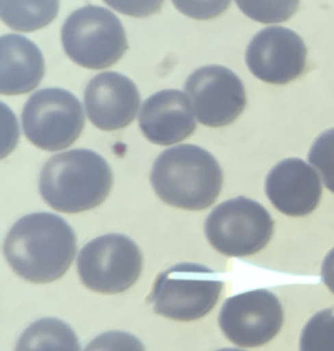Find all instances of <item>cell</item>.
<instances>
[{
	"instance_id": "6da1fadb",
	"label": "cell",
	"mask_w": 334,
	"mask_h": 351,
	"mask_svg": "<svg viewBox=\"0 0 334 351\" xmlns=\"http://www.w3.org/2000/svg\"><path fill=\"white\" fill-rule=\"evenodd\" d=\"M3 251L16 275L31 283H49L71 267L77 254V236L62 217L34 213L12 225Z\"/></svg>"
},
{
	"instance_id": "7a4b0ae2",
	"label": "cell",
	"mask_w": 334,
	"mask_h": 351,
	"mask_svg": "<svg viewBox=\"0 0 334 351\" xmlns=\"http://www.w3.org/2000/svg\"><path fill=\"white\" fill-rule=\"evenodd\" d=\"M150 178L162 202L189 211L211 207L223 185V172L216 158L194 145H179L161 153Z\"/></svg>"
},
{
	"instance_id": "3957f363",
	"label": "cell",
	"mask_w": 334,
	"mask_h": 351,
	"mask_svg": "<svg viewBox=\"0 0 334 351\" xmlns=\"http://www.w3.org/2000/svg\"><path fill=\"white\" fill-rule=\"evenodd\" d=\"M113 185L109 164L95 152L77 149L53 156L40 175V193L53 210L88 211L105 202Z\"/></svg>"
},
{
	"instance_id": "277c9868",
	"label": "cell",
	"mask_w": 334,
	"mask_h": 351,
	"mask_svg": "<svg viewBox=\"0 0 334 351\" xmlns=\"http://www.w3.org/2000/svg\"><path fill=\"white\" fill-rule=\"evenodd\" d=\"M223 282L201 264H175L159 274L147 302L154 312L175 322H194L208 315L219 301Z\"/></svg>"
},
{
	"instance_id": "5b68a950",
	"label": "cell",
	"mask_w": 334,
	"mask_h": 351,
	"mask_svg": "<svg viewBox=\"0 0 334 351\" xmlns=\"http://www.w3.org/2000/svg\"><path fill=\"white\" fill-rule=\"evenodd\" d=\"M67 56L88 70H102L117 63L128 49L121 21L99 5H84L68 15L62 27Z\"/></svg>"
},
{
	"instance_id": "8992f818",
	"label": "cell",
	"mask_w": 334,
	"mask_h": 351,
	"mask_svg": "<svg viewBox=\"0 0 334 351\" xmlns=\"http://www.w3.org/2000/svg\"><path fill=\"white\" fill-rule=\"evenodd\" d=\"M274 222L255 200L240 196L223 202L205 221V236L222 255L251 256L264 250L273 236Z\"/></svg>"
},
{
	"instance_id": "52a82bcc",
	"label": "cell",
	"mask_w": 334,
	"mask_h": 351,
	"mask_svg": "<svg viewBox=\"0 0 334 351\" xmlns=\"http://www.w3.org/2000/svg\"><path fill=\"white\" fill-rule=\"evenodd\" d=\"M22 125L26 138L45 152L71 146L82 134L84 108L81 101L64 88H42L25 104Z\"/></svg>"
},
{
	"instance_id": "ba28073f",
	"label": "cell",
	"mask_w": 334,
	"mask_h": 351,
	"mask_svg": "<svg viewBox=\"0 0 334 351\" xmlns=\"http://www.w3.org/2000/svg\"><path fill=\"white\" fill-rule=\"evenodd\" d=\"M143 269V255L129 237L105 234L87 243L78 256V274L87 289L118 294L133 286Z\"/></svg>"
},
{
	"instance_id": "9c48e42d",
	"label": "cell",
	"mask_w": 334,
	"mask_h": 351,
	"mask_svg": "<svg viewBox=\"0 0 334 351\" xmlns=\"http://www.w3.org/2000/svg\"><path fill=\"white\" fill-rule=\"evenodd\" d=\"M283 323L281 302L264 289L227 298L219 313L222 332L241 348L266 345L280 332Z\"/></svg>"
},
{
	"instance_id": "30bf717a",
	"label": "cell",
	"mask_w": 334,
	"mask_h": 351,
	"mask_svg": "<svg viewBox=\"0 0 334 351\" xmlns=\"http://www.w3.org/2000/svg\"><path fill=\"white\" fill-rule=\"evenodd\" d=\"M185 90L198 123L207 127H224L234 123L248 102L242 81L223 66H205L196 70L188 78Z\"/></svg>"
},
{
	"instance_id": "8fae6325",
	"label": "cell",
	"mask_w": 334,
	"mask_h": 351,
	"mask_svg": "<svg viewBox=\"0 0 334 351\" xmlns=\"http://www.w3.org/2000/svg\"><path fill=\"white\" fill-rule=\"evenodd\" d=\"M307 48L291 29L270 26L258 32L246 51L251 74L266 84L284 85L300 77L306 69Z\"/></svg>"
},
{
	"instance_id": "7c38bea8",
	"label": "cell",
	"mask_w": 334,
	"mask_h": 351,
	"mask_svg": "<svg viewBox=\"0 0 334 351\" xmlns=\"http://www.w3.org/2000/svg\"><path fill=\"white\" fill-rule=\"evenodd\" d=\"M139 106L138 86L120 73H102L94 77L84 90L87 116L102 131L128 127L135 120Z\"/></svg>"
},
{
	"instance_id": "4fadbf2b",
	"label": "cell",
	"mask_w": 334,
	"mask_h": 351,
	"mask_svg": "<svg viewBox=\"0 0 334 351\" xmlns=\"http://www.w3.org/2000/svg\"><path fill=\"white\" fill-rule=\"evenodd\" d=\"M265 192L280 213L305 217L318 207L322 184L318 173L303 160L287 158L266 176Z\"/></svg>"
},
{
	"instance_id": "5bb4252c",
	"label": "cell",
	"mask_w": 334,
	"mask_h": 351,
	"mask_svg": "<svg viewBox=\"0 0 334 351\" xmlns=\"http://www.w3.org/2000/svg\"><path fill=\"white\" fill-rule=\"evenodd\" d=\"M144 136L159 146H170L189 138L197 127L188 95L179 90H161L149 97L139 114Z\"/></svg>"
},
{
	"instance_id": "9a60e30c",
	"label": "cell",
	"mask_w": 334,
	"mask_h": 351,
	"mask_svg": "<svg viewBox=\"0 0 334 351\" xmlns=\"http://www.w3.org/2000/svg\"><path fill=\"white\" fill-rule=\"evenodd\" d=\"M45 74L40 48L29 38L4 34L0 38V91L4 95L26 94L37 88Z\"/></svg>"
},
{
	"instance_id": "2e32d148",
	"label": "cell",
	"mask_w": 334,
	"mask_h": 351,
	"mask_svg": "<svg viewBox=\"0 0 334 351\" xmlns=\"http://www.w3.org/2000/svg\"><path fill=\"white\" fill-rule=\"evenodd\" d=\"M15 351H81L74 330L59 319H40L19 337Z\"/></svg>"
},
{
	"instance_id": "e0dca14e",
	"label": "cell",
	"mask_w": 334,
	"mask_h": 351,
	"mask_svg": "<svg viewBox=\"0 0 334 351\" xmlns=\"http://www.w3.org/2000/svg\"><path fill=\"white\" fill-rule=\"evenodd\" d=\"M59 11V1H1L3 22L18 32H34L51 23Z\"/></svg>"
},
{
	"instance_id": "ac0fdd59",
	"label": "cell",
	"mask_w": 334,
	"mask_h": 351,
	"mask_svg": "<svg viewBox=\"0 0 334 351\" xmlns=\"http://www.w3.org/2000/svg\"><path fill=\"white\" fill-rule=\"evenodd\" d=\"M300 351H334V306L316 313L305 326Z\"/></svg>"
},
{
	"instance_id": "d6986e66",
	"label": "cell",
	"mask_w": 334,
	"mask_h": 351,
	"mask_svg": "<svg viewBox=\"0 0 334 351\" xmlns=\"http://www.w3.org/2000/svg\"><path fill=\"white\" fill-rule=\"evenodd\" d=\"M309 161L320 172L325 186L334 193V128L316 139L309 152Z\"/></svg>"
},
{
	"instance_id": "ffe728a7",
	"label": "cell",
	"mask_w": 334,
	"mask_h": 351,
	"mask_svg": "<svg viewBox=\"0 0 334 351\" xmlns=\"http://www.w3.org/2000/svg\"><path fill=\"white\" fill-rule=\"evenodd\" d=\"M238 7L254 21L277 23L287 21L296 11L298 1H237Z\"/></svg>"
},
{
	"instance_id": "44dd1931",
	"label": "cell",
	"mask_w": 334,
	"mask_h": 351,
	"mask_svg": "<svg viewBox=\"0 0 334 351\" xmlns=\"http://www.w3.org/2000/svg\"><path fill=\"white\" fill-rule=\"evenodd\" d=\"M84 351H146L144 345L135 335L123 331H110L98 335Z\"/></svg>"
},
{
	"instance_id": "7402d4cb",
	"label": "cell",
	"mask_w": 334,
	"mask_h": 351,
	"mask_svg": "<svg viewBox=\"0 0 334 351\" xmlns=\"http://www.w3.org/2000/svg\"><path fill=\"white\" fill-rule=\"evenodd\" d=\"M230 1H174V5L188 16L207 19L219 15L229 7Z\"/></svg>"
},
{
	"instance_id": "603a6c76",
	"label": "cell",
	"mask_w": 334,
	"mask_h": 351,
	"mask_svg": "<svg viewBox=\"0 0 334 351\" xmlns=\"http://www.w3.org/2000/svg\"><path fill=\"white\" fill-rule=\"evenodd\" d=\"M110 7H114L128 15L133 16H144L150 15L151 12H155L158 8H161L162 1H106Z\"/></svg>"
},
{
	"instance_id": "cb8c5ba5",
	"label": "cell",
	"mask_w": 334,
	"mask_h": 351,
	"mask_svg": "<svg viewBox=\"0 0 334 351\" xmlns=\"http://www.w3.org/2000/svg\"><path fill=\"white\" fill-rule=\"evenodd\" d=\"M321 275L326 287L334 294V248L329 251V254L324 259Z\"/></svg>"
},
{
	"instance_id": "d4e9b609",
	"label": "cell",
	"mask_w": 334,
	"mask_h": 351,
	"mask_svg": "<svg viewBox=\"0 0 334 351\" xmlns=\"http://www.w3.org/2000/svg\"><path fill=\"white\" fill-rule=\"evenodd\" d=\"M218 351H242V350H237V349H222V350Z\"/></svg>"
}]
</instances>
